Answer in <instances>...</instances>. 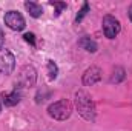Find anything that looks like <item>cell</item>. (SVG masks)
Listing matches in <instances>:
<instances>
[{"mask_svg":"<svg viewBox=\"0 0 132 131\" xmlns=\"http://www.w3.org/2000/svg\"><path fill=\"white\" fill-rule=\"evenodd\" d=\"M74 105H75V110L78 111V114H80L85 120H88V122H95V119H97V108H95V103H94L92 97H91L86 91L80 90V91L75 93Z\"/></svg>","mask_w":132,"mask_h":131,"instance_id":"6da1fadb","label":"cell"},{"mask_svg":"<svg viewBox=\"0 0 132 131\" xmlns=\"http://www.w3.org/2000/svg\"><path fill=\"white\" fill-rule=\"evenodd\" d=\"M72 111H74V106L68 99H60V100H57V102H54V103H51L48 106V114L54 120H66V119H69Z\"/></svg>","mask_w":132,"mask_h":131,"instance_id":"7a4b0ae2","label":"cell"},{"mask_svg":"<svg viewBox=\"0 0 132 131\" xmlns=\"http://www.w3.org/2000/svg\"><path fill=\"white\" fill-rule=\"evenodd\" d=\"M37 82V71L32 65H25L17 76V82L15 86L19 90H25V88H32Z\"/></svg>","mask_w":132,"mask_h":131,"instance_id":"3957f363","label":"cell"},{"mask_svg":"<svg viewBox=\"0 0 132 131\" xmlns=\"http://www.w3.org/2000/svg\"><path fill=\"white\" fill-rule=\"evenodd\" d=\"M101 26H103V33L108 39H115L120 31H121V23L117 17L108 14L103 17V22H101Z\"/></svg>","mask_w":132,"mask_h":131,"instance_id":"277c9868","label":"cell"},{"mask_svg":"<svg viewBox=\"0 0 132 131\" xmlns=\"http://www.w3.org/2000/svg\"><path fill=\"white\" fill-rule=\"evenodd\" d=\"M3 22L12 31H22L25 28V25H26L25 17L20 12H17V11H8L5 14V17H3Z\"/></svg>","mask_w":132,"mask_h":131,"instance_id":"5b68a950","label":"cell"},{"mask_svg":"<svg viewBox=\"0 0 132 131\" xmlns=\"http://www.w3.org/2000/svg\"><path fill=\"white\" fill-rule=\"evenodd\" d=\"M15 68V57L9 49H0V74L9 76Z\"/></svg>","mask_w":132,"mask_h":131,"instance_id":"8992f818","label":"cell"},{"mask_svg":"<svg viewBox=\"0 0 132 131\" xmlns=\"http://www.w3.org/2000/svg\"><path fill=\"white\" fill-rule=\"evenodd\" d=\"M100 80H101V69L95 65L89 66L83 72V77H81V82H83L85 86H92V85L98 83Z\"/></svg>","mask_w":132,"mask_h":131,"instance_id":"52a82bcc","label":"cell"},{"mask_svg":"<svg viewBox=\"0 0 132 131\" xmlns=\"http://www.w3.org/2000/svg\"><path fill=\"white\" fill-rule=\"evenodd\" d=\"M22 90H19L17 86L12 90V91H8V93H3L2 94V103H5V106H14L17 105L20 100H22Z\"/></svg>","mask_w":132,"mask_h":131,"instance_id":"ba28073f","label":"cell"},{"mask_svg":"<svg viewBox=\"0 0 132 131\" xmlns=\"http://www.w3.org/2000/svg\"><path fill=\"white\" fill-rule=\"evenodd\" d=\"M78 46H80L81 49L88 51V53H95V51L98 49L97 42H95L94 39H91L89 35H83V37L78 40Z\"/></svg>","mask_w":132,"mask_h":131,"instance_id":"9c48e42d","label":"cell"},{"mask_svg":"<svg viewBox=\"0 0 132 131\" xmlns=\"http://www.w3.org/2000/svg\"><path fill=\"white\" fill-rule=\"evenodd\" d=\"M25 8H26V11L29 12V16L34 17V19H38V17H42V14H43V8H42L38 3H35V2H26V3H25Z\"/></svg>","mask_w":132,"mask_h":131,"instance_id":"30bf717a","label":"cell"},{"mask_svg":"<svg viewBox=\"0 0 132 131\" xmlns=\"http://www.w3.org/2000/svg\"><path fill=\"white\" fill-rule=\"evenodd\" d=\"M125 79H126V71H125V68H121V66H115L114 71H112V74H111L109 82L117 85V83H121Z\"/></svg>","mask_w":132,"mask_h":131,"instance_id":"8fae6325","label":"cell"},{"mask_svg":"<svg viewBox=\"0 0 132 131\" xmlns=\"http://www.w3.org/2000/svg\"><path fill=\"white\" fill-rule=\"evenodd\" d=\"M46 71H48V77L49 80H55L57 76H59V66L54 60H48L46 63Z\"/></svg>","mask_w":132,"mask_h":131,"instance_id":"7c38bea8","label":"cell"},{"mask_svg":"<svg viewBox=\"0 0 132 131\" xmlns=\"http://www.w3.org/2000/svg\"><path fill=\"white\" fill-rule=\"evenodd\" d=\"M91 11V5L88 3V2H85L83 3V6H81V9L77 12V16H75V23H80L85 17H86V14Z\"/></svg>","mask_w":132,"mask_h":131,"instance_id":"4fadbf2b","label":"cell"},{"mask_svg":"<svg viewBox=\"0 0 132 131\" xmlns=\"http://www.w3.org/2000/svg\"><path fill=\"white\" fill-rule=\"evenodd\" d=\"M49 5L55 8V16H57V17L62 14V11H63V9L68 8V5H66L65 2H49Z\"/></svg>","mask_w":132,"mask_h":131,"instance_id":"5bb4252c","label":"cell"},{"mask_svg":"<svg viewBox=\"0 0 132 131\" xmlns=\"http://www.w3.org/2000/svg\"><path fill=\"white\" fill-rule=\"evenodd\" d=\"M23 39H25V42H28L31 46H35V34H34V33L23 34Z\"/></svg>","mask_w":132,"mask_h":131,"instance_id":"9a60e30c","label":"cell"},{"mask_svg":"<svg viewBox=\"0 0 132 131\" xmlns=\"http://www.w3.org/2000/svg\"><path fill=\"white\" fill-rule=\"evenodd\" d=\"M49 94H51L49 91H48V93H42V91H38V93H37V96H35V102H37V103H40V102L46 100V97H49Z\"/></svg>","mask_w":132,"mask_h":131,"instance_id":"2e32d148","label":"cell"},{"mask_svg":"<svg viewBox=\"0 0 132 131\" xmlns=\"http://www.w3.org/2000/svg\"><path fill=\"white\" fill-rule=\"evenodd\" d=\"M3 45H5V34H3V30L0 28V49H3Z\"/></svg>","mask_w":132,"mask_h":131,"instance_id":"e0dca14e","label":"cell"},{"mask_svg":"<svg viewBox=\"0 0 132 131\" xmlns=\"http://www.w3.org/2000/svg\"><path fill=\"white\" fill-rule=\"evenodd\" d=\"M128 16H129V20L132 22V3L129 5V8H128Z\"/></svg>","mask_w":132,"mask_h":131,"instance_id":"ac0fdd59","label":"cell"},{"mask_svg":"<svg viewBox=\"0 0 132 131\" xmlns=\"http://www.w3.org/2000/svg\"><path fill=\"white\" fill-rule=\"evenodd\" d=\"M0 111H2V99H0Z\"/></svg>","mask_w":132,"mask_h":131,"instance_id":"d6986e66","label":"cell"}]
</instances>
